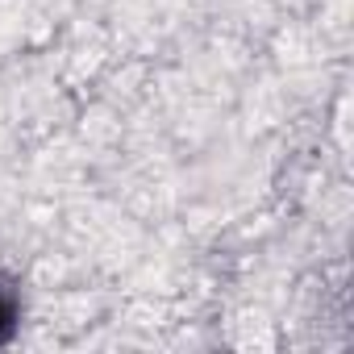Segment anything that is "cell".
I'll return each mask as SVG.
<instances>
[{
	"label": "cell",
	"mask_w": 354,
	"mask_h": 354,
	"mask_svg": "<svg viewBox=\"0 0 354 354\" xmlns=\"http://www.w3.org/2000/svg\"><path fill=\"white\" fill-rule=\"evenodd\" d=\"M9 329H13V296L0 288V337H5Z\"/></svg>",
	"instance_id": "1"
}]
</instances>
